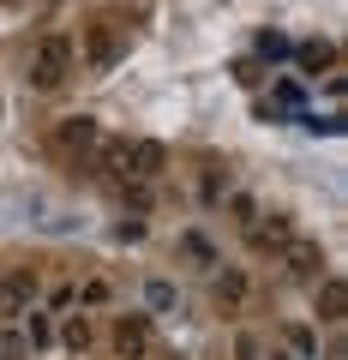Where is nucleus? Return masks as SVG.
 Masks as SVG:
<instances>
[{
  "mask_svg": "<svg viewBox=\"0 0 348 360\" xmlns=\"http://www.w3.org/2000/svg\"><path fill=\"white\" fill-rule=\"evenodd\" d=\"M246 295H252V283H246L240 270H217V283H210V300H217L222 312H234V307H246Z\"/></svg>",
  "mask_w": 348,
  "mask_h": 360,
  "instance_id": "obj_7",
  "label": "nucleus"
},
{
  "mask_svg": "<svg viewBox=\"0 0 348 360\" xmlns=\"http://www.w3.org/2000/svg\"><path fill=\"white\" fill-rule=\"evenodd\" d=\"M78 307H115V283H108V276L78 283Z\"/></svg>",
  "mask_w": 348,
  "mask_h": 360,
  "instance_id": "obj_11",
  "label": "nucleus"
},
{
  "mask_svg": "<svg viewBox=\"0 0 348 360\" xmlns=\"http://www.w3.org/2000/svg\"><path fill=\"white\" fill-rule=\"evenodd\" d=\"M60 139H72V144H84V139H96V127H91V120H66V127H60Z\"/></svg>",
  "mask_w": 348,
  "mask_h": 360,
  "instance_id": "obj_15",
  "label": "nucleus"
},
{
  "mask_svg": "<svg viewBox=\"0 0 348 360\" xmlns=\"http://www.w3.org/2000/svg\"><path fill=\"white\" fill-rule=\"evenodd\" d=\"M30 300H37V270H13V276H0V312H6V319L25 312Z\"/></svg>",
  "mask_w": 348,
  "mask_h": 360,
  "instance_id": "obj_4",
  "label": "nucleus"
},
{
  "mask_svg": "<svg viewBox=\"0 0 348 360\" xmlns=\"http://www.w3.org/2000/svg\"><path fill=\"white\" fill-rule=\"evenodd\" d=\"M234 217H240V222H258V217H264V210H258V198L246 193V198H234Z\"/></svg>",
  "mask_w": 348,
  "mask_h": 360,
  "instance_id": "obj_17",
  "label": "nucleus"
},
{
  "mask_svg": "<svg viewBox=\"0 0 348 360\" xmlns=\"http://www.w3.org/2000/svg\"><path fill=\"white\" fill-rule=\"evenodd\" d=\"M78 307V283H54L49 288V312H72Z\"/></svg>",
  "mask_w": 348,
  "mask_h": 360,
  "instance_id": "obj_14",
  "label": "nucleus"
},
{
  "mask_svg": "<svg viewBox=\"0 0 348 360\" xmlns=\"http://www.w3.org/2000/svg\"><path fill=\"white\" fill-rule=\"evenodd\" d=\"M246 240H252L258 252H283V246L295 240V222H288V217H258V222H252V234H246Z\"/></svg>",
  "mask_w": 348,
  "mask_h": 360,
  "instance_id": "obj_6",
  "label": "nucleus"
},
{
  "mask_svg": "<svg viewBox=\"0 0 348 360\" xmlns=\"http://www.w3.org/2000/svg\"><path fill=\"white\" fill-rule=\"evenodd\" d=\"M307 66L318 72V66H330V42H307Z\"/></svg>",
  "mask_w": 348,
  "mask_h": 360,
  "instance_id": "obj_16",
  "label": "nucleus"
},
{
  "mask_svg": "<svg viewBox=\"0 0 348 360\" xmlns=\"http://www.w3.org/2000/svg\"><path fill=\"white\" fill-rule=\"evenodd\" d=\"M144 300H150V307H156V312H162V307H168V300H174V288H168V283H150V288H144Z\"/></svg>",
  "mask_w": 348,
  "mask_h": 360,
  "instance_id": "obj_19",
  "label": "nucleus"
},
{
  "mask_svg": "<svg viewBox=\"0 0 348 360\" xmlns=\"http://www.w3.org/2000/svg\"><path fill=\"white\" fill-rule=\"evenodd\" d=\"M234 360H258V342H252V336H240V342H234Z\"/></svg>",
  "mask_w": 348,
  "mask_h": 360,
  "instance_id": "obj_20",
  "label": "nucleus"
},
{
  "mask_svg": "<svg viewBox=\"0 0 348 360\" xmlns=\"http://www.w3.org/2000/svg\"><path fill=\"white\" fill-rule=\"evenodd\" d=\"M342 307H348L342 283H324V276H318V319H324V324H336V319H342Z\"/></svg>",
  "mask_w": 348,
  "mask_h": 360,
  "instance_id": "obj_10",
  "label": "nucleus"
},
{
  "mask_svg": "<svg viewBox=\"0 0 348 360\" xmlns=\"http://www.w3.org/2000/svg\"><path fill=\"white\" fill-rule=\"evenodd\" d=\"M150 354V324L144 319H120L115 324V360H144Z\"/></svg>",
  "mask_w": 348,
  "mask_h": 360,
  "instance_id": "obj_5",
  "label": "nucleus"
},
{
  "mask_svg": "<svg viewBox=\"0 0 348 360\" xmlns=\"http://www.w3.org/2000/svg\"><path fill=\"white\" fill-rule=\"evenodd\" d=\"M181 252H186V264L217 270V252H210V240H205V234H186V240H181Z\"/></svg>",
  "mask_w": 348,
  "mask_h": 360,
  "instance_id": "obj_12",
  "label": "nucleus"
},
{
  "mask_svg": "<svg viewBox=\"0 0 348 360\" xmlns=\"http://www.w3.org/2000/svg\"><path fill=\"white\" fill-rule=\"evenodd\" d=\"M18 336H25V348H37V354H49V348H54V312H49V307L25 312V324H18Z\"/></svg>",
  "mask_w": 348,
  "mask_h": 360,
  "instance_id": "obj_8",
  "label": "nucleus"
},
{
  "mask_svg": "<svg viewBox=\"0 0 348 360\" xmlns=\"http://www.w3.org/2000/svg\"><path fill=\"white\" fill-rule=\"evenodd\" d=\"M156 168H162V144H150V139H115V144H103V174L120 180V186H138V180H150Z\"/></svg>",
  "mask_w": 348,
  "mask_h": 360,
  "instance_id": "obj_1",
  "label": "nucleus"
},
{
  "mask_svg": "<svg viewBox=\"0 0 348 360\" xmlns=\"http://www.w3.org/2000/svg\"><path fill=\"white\" fill-rule=\"evenodd\" d=\"M66 78H72V37H42L37 54H30V84L49 96V90H60Z\"/></svg>",
  "mask_w": 348,
  "mask_h": 360,
  "instance_id": "obj_2",
  "label": "nucleus"
},
{
  "mask_svg": "<svg viewBox=\"0 0 348 360\" xmlns=\"http://www.w3.org/2000/svg\"><path fill=\"white\" fill-rule=\"evenodd\" d=\"M54 342L78 354V348H91V342H96V330H91V319H84V312H66V319L54 324Z\"/></svg>",
  "mask_w": 348,
  "mask_h": 360,
  "instance_id": "obj_9",
  "label": "nucleus"
},
{
  "mask_svg": "<svg viewBox=\"0 0 348 360\" xmlns=\"http://www.w3.org/2000/svg\"><path fill=\"white\" fill-rule=\"evenodd\" d=\"M288 348H300V354H318V336H312V330H288Z\"/></svg>",
  "mask_w": 348,
  "mask_h": 360,
  "instance_id": "obj_18",
  "label": "nucleus"
},
{
  "mask_svg": "<svg viewBox=\"0 0 348 360\" xmlns=\"http://www.w3.org/2000/svg\"><path fill=\"white\" fill-rule=\"evenodd\" d=\"M18 354H25V336L13 319H0V360H18Z\"/></svg>",
  "mask_w": 348,
  "mask_h": 360,
  "instance_id": "obj_13",
  "label": "nucleus"
},
{
  "mask_svg": "<svg viewBox=\"0 0 348 360\" xmlns=\"http://www.w3.org/2000/svg\"><path fill=\"white\" fill-rule=\"evenodd\" d=\"M283 270L295 276V283H318V276H324V252H318V240H300V234H295V240L283 246Z\"/></svg>",
  "mask_w": 348,
  "mask_h": 360,
  "instance_id": "obj_3",
  "label": "nucleus"
}]
</instances>
